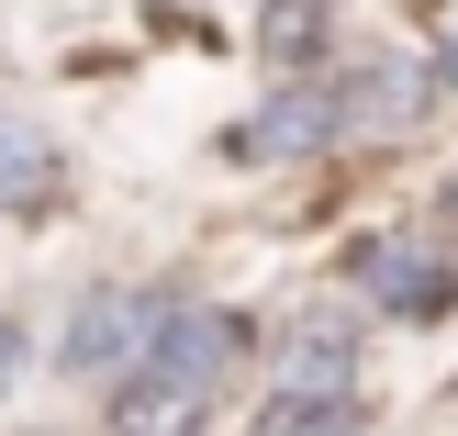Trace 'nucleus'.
I'll use <instances>...</instances> for the list:
<instances>
[{"mask_svg":"<svg viewBox=\"0 0 458 436\" xmlns=\"http://www.w3.org/2000/svg\"><path fill=\"white\" fill-rule=\"evenodd\" d=\"M258 436H358V392H280Z\"/></svg>","mask_w":458,"mask_h":436,"instance_id":"nucleus-8","label":"nucleus"},{"mask_svg":"<svg viewBox=\"0 0 458 436\" xmlns=\"http://www.w3.org/2000/svg\"><path fill=\"white\" fill-rule=\"evenodd\" d=\"M22 380V325H0V392Z\"/></svg>","mask_w":458,"mask_h":436,"instance_id":"nucleus-9","label":"nucleus"},{"mask_svg":"<svg viewBox=\"0 0 458 436\" xmlns=\"http://www.w3.org/2000/svg\"><path fill=\"white\" fill-rule=\"evenodd\" d=\"M437 224H447V235H458V168L437 179Z\"/></svg>","mask_w":458,"mask_h":436,"instance_id":"nucleus-11","label":"nucleus"},{"mask_svg":"<svg viewBox=\"0 0 458 436\" xmlns=\"http://www.w3.org/2000/svg\"><path fill=\"white\" fill-rule=\"evenodd\" d=\"M325 34H335V0H268L258 56H268V67H313V56H325Z\"/></svg>","mask_w":458,"mask_h":436,"instance_id":"nucleus-7","label":"nucleus"},{"mask_svg":"<svg viewBox=\"0 0 458 436\" xmlns=\"http://www.w3.org/2000/svg\"><path fill=\"white\" fill-rule=\"evenodd\" d=\"M347 380H358V313L347 303L291 313V336H280V392H347Z\"/></svg>","mask_w":458,"mask_h":436,"instance_id":"nucleus-4","label":"nucleus"},{"mask_svg":"<svg viewBox=\"0 0 458 436\" xmlns=\"http://www.w3.org/2000/svg\"><path fill=\"white\" fill-rule=\"evenodd\" d=\"M157 313H168V291H89V303L67 313L56 358H67V370H79V380H123L134 358H146Z\"/></svg>","mask_w":458,"mask_h":436,"instance_id":"nucleus-2","label":"nucleus"},{"mask_svg":"<svg viewBox=\"0 0 458 436\" xmlns=\"http://www.w3.org/2000/svg\"><path fill=\"white\" fill-rule=\"evenodd\" d=\"M347 280L369 291L380 313H403V325H425V313H447V303H458L447 258H425L414 235H369V246H358V258H347Z\"/></svg>","mask_w":458,"mask_h":436,"instance_id":"nucleus-3","label":"nucleus"},{"mask_svg":"<svg viewBox=\"0 0 458 436\" xmlns=\"http://www.w3.org/2000/svg\"><path fill=\"white\" fill-rule=\"evenodd\" d=\"M224 370H235V313L168 303L157 336H146V358L112 380V425H123V436H191L201 403L224 392Z\"/></svg>","mask_w":458,"mask_h":436,"instance_id":"nucleus-1","label":"nucleus"},{"mask_svg":"<svg viewBox=\"0 0 458 436\" xmlns=\"http://www.w3.org/2000/svg\"><path fill=\"white\" fill-rule=\"evenodd\" d=\"M425 79H437V90H458V34L437 45V67H425Z\"/></svg>","mask_w":458,"mask_h":436,"instance_id":"nucleus-10","label":"nucleus"},{"mask_svg":"<svg viewBox=\"0 0 458 436\" xmlns=\"http://www.w3.org/2000/svg\"><path fill=\"white\" fill-rule=\"evenodd\" d=\"M45 168H56V134H45L34 112L0 101V213H12V201H34V191H45Z\"/></svg>","mask_w":458,"mask_h":436,"instance_id":"nucleus-6","label":"nucleus"},{"mask_svg":"<svg viewBox=\"0 0 458 436\" xmlns=\"http://www.w3.org/2000/svg\"><path fill=\"white\" fill-rule=\"evenodd\" d=\"M325 134H335V101H313V90H302V101H268V124H246L235 157H313Z\"/></svg>","mask_w":458,"mask_h":436,"instance_id":"nucleus-5","label":"nucleus"}]
</instances>
